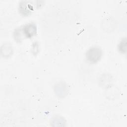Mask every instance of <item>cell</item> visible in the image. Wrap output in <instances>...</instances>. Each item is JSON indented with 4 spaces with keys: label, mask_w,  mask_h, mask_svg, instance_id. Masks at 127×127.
Instances as JSON below:
<instances>
[{
    "label": "cell",
    "mask_w": 127,
    "mask_h": 127,
    "mask_svg": "<svg viewBox=\"0 0 127 127\" xmlns=\"http://www.w3.org/2000/svg\"><path fill=\"white\" fill-rule=\"evenodd\" d=\"M102 55V51L98 47H92L89 49L86 52V57L88 61L92 64L98 62Z\"/></svg>",
    "instance_id": "6da1fadb"
},
{
    "label": "cell",
    "mask_w": 127,
    "mask_h": 127,
    "mask_svg": "<svg viewBox=\"0 0 127 127\" xmlns=\"http://www.w3.org/2000/svg\"><path fill=\"white\" fill-rule=\"evenodd\" d=\"M23 34L27 38H31L36 35L37 28L33 23H29L25 25L22 29Z\"/></svg>",
    "instance_id": "7a4b0ae2"
},
{
    "label": "cell",
    "mask_w": 127,
    "mask_h": 127,
    "mask_svg": "<svg viewBox=\"0 0 127 127\" xmlns=\"http://www.w3.org/2000/svg\"><path fill=\"white\" fill-rule=\"evenodd\" d=\"M30 7H32V6L30 4H28L27 6V4L25 3V2L23 1L22 3L19 4V11L23 15H28L31 12L30 11Z\"/></svg>",
    "instance_id": "3957f363"
},
{
    "label": "cell",
    "mask_w": 127,
    "mask_h": 127,
    "mask_svg": "<svg viewBox=\"0 0 127 127\" xmlns=\"http://www.w3.org/2000/svg\"><path fill=\"white\" fill-rule=\"evenodd\" d=\"M3 47H2L1 49H3V50H1V53H3V56H9L12 53V49L11 47H9L7 44H5L3 45Z\"/></svg>",
    "instance_id": "277c9868"
},
{
    "label": "cell",
    "mask_w": 127,
    "mask_h": 127,
    "mask_svg": "<svg viewBox=\"0 0 127 127\" xmlns=\"http://www.w3.org/2000/svg\"><path fill=\"white\" fill-rule=\"evenodd\" d=\"M119 50L120 52L124 53L126 52L127 50V40L126 39H123L120 43L118 47Z\"/></svg>",
    "instance_id": "5b68a950"
}]
</instances>
